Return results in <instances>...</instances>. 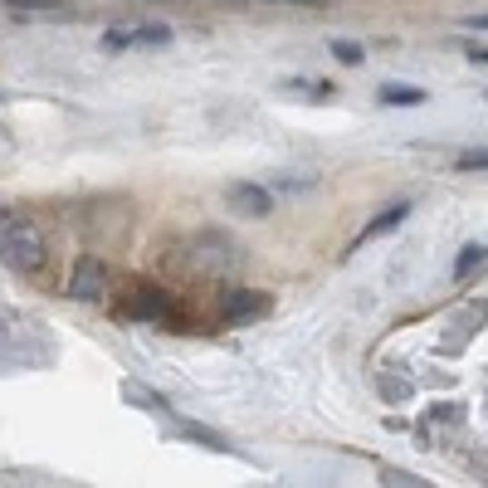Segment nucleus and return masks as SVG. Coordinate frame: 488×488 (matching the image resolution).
<instances>
[{"mask_svg":"<svg viewBox=\"0 0 488 488\" xmlns=\"http://www.w3.org/2000/svg\"><path fill=\"white\" fill-rule=\"evenodd\" d=\"M0 264L15 274H39L45 269V235L29 225V215L0 211Z\"/></svg>","mask_w":488,"mask_h":488,"instance_id":"obj_1","label":"nucleus"},{"mask_svg":"<svg viewBox=\"0 0 488 488\" xmlns=\"http://www.w3.org/2000/svg\"><path fill=\"white\" fill-rule=\"evenodd\" d=\"M269 308H274V303H269V294H254V288H240V284H230L220 294V313H225V323H235V327L259 323Z\"/></svg>","mask_w":488,"mask_h":488,"instance_id":"obj_2","label":"nucleus"},{"mask_svg":"<svg viewBox=\"0 0 488 488\" xmlns=\"http://www.w3.org/2000/svg\"><path fill=\"white\" fill-rule=\"evenodd\" d=\"M64 288H69V298H79V303H98V298L108 294V264L93 259V254H83Z\"/></svg>","mask_w":488,"mask_h":488,"instance_id":"obj_3","label":"nucleus"},{"mask_svg":"<svg viewBox=\"0 0 488 488\" xmlns=\"http://www.w3.org/2000/svg\"><path fill=\"white\" fill-rule=\"evenodd\" d=\"M166 294L152 284H132V294L118 303V318H128V323H157V318H166Z\"/></svg>","mask_w":488,"mask_h":488,"instance_id":"obj_4","label":"nucleus"},{"mask_svg":"<svg viewBox=\"0 0 488 488\" xmlns=\"http://www.w3.org/2000/svg\"><path fill=\"white\" fill-rule=\"evenodd\" d=\"M225 201H230L240 215H269L274 211V195H269L264 186H249V181H235L230 191H225Z\"/></svg>","mask_w":488,"mask_h":488,"instance_id":"obj_5","label":"nucleus"},{"mask_svg":"<svg viewBox=\"0 0 488 488\" xmlns=\"http://www.w3.org/2000/svg\"><path fill=\"white\" fill-rule=\"evenodd\" d=\"M0 5L20 10V15H54V20H74L69 0H0Z\"/></svg>","mask_w":488,"mask_h":488,"instance_id":"obj_6","label":"nucleus"},{"mask_svg":"<svg viewBox=\"0 0 488 488\" xmlns=\"http://www.w3.org/2000/svg\"><path fill=\"white\" fill-rule=\"evenodd\" d=\"M484 264H488V244H464L459 259H454V278L464 284V278H474Z\"/></svg>","mask_w":488,"mask_h":488,"instance_id":"obj_7","label":"nucleus"},{"mask_svg":"<svg viewBox=\"0 0 488 488\" xmlns=\"http://www.w3.org/2000/svg\"><path fill=\"white\" fill-rule=\"evenodd\" d=\"M406 215H410V205H406V201H401V205H391V211H386V215H376V220H371V225H367V230H361V240H357V244H367V240H376V235H386V230H396V225H401V220H406Z\"/></svg>","mask_w":488,"mask_h":488,"instance_id":"obj_8","label":"nucleus"},{"mask_svg":"<svg viewBox=\"0 0 488 488\" xmlns=\"http://www.w3.org/2000/svg\"><path fill=\"white\" fill-rule=\"evenodd\" d=\"M381 103H391V108H415V103H425V88H410V83H386V88H381Z\"/></svg>","mask_w":488,"mask_h":488,"instance_id":"obj_9","label":"nucleus"},{"mask_svg":"<svg viewBox=\"0 0 488 488\" xmlns=\"http://www.w3.org/2000/svg\"><path fill=\"white\" fill-rule=\"evenodd\" d=\"M132 45H171V29L166 25H142V29H132Z\"/></svg>","mask_w":488,"mask_h":488,"instance_id":"obj_10","label":"nucleus"},{"mask_svg":"<svg viewBox=\"0 0 488 488\" xmlns=\"http://www.w3.org/2000/svg\"><path fill=\"white\" fill-rule=\"evenodd\" d=\"M459 171H488V147H474V152H459Z\"/></svg>","mask_w":488,"mask_h":488,"instance_id":"obj_11","label":"nucleus"},{"mask_svg":"<svg viewBox=\"0 0 488 488\" xmlns=\"http://www.w3.org/2000/svg\"><path fill=\"white\" fill-rule=\"evenodd\" d=\"M332 54H337L342 64H361V45H352V39H337V45H332Z\"/></svg>","mask_w":488,"mask_h":488,"instance_id":"obj_12","label":"nucleus"},{"mask_svg":"<svg viewBox=\"0 0 488 488\" xmlns=\"http://www.w3.org/2000/svg\"><path fill=\"white\" fill-rule=\"evenodd\" d=\"M469 29H488V10L484 15H469Z\"/></svg>","mask_w":488,"mask_h":488,"instance_id":"obj_13","label":"nucleus"},{"mask_svg":"<svg viewBox=\"0 0 488 488\" xmlns=\"http://www.w3.org/2000/svg\"><path fill=\"white\" fill-rule=\"evenodd\" d=\"M484 98H488V93H484Z\"/></svg>","mask_w":488,"mask_h":488,"instance_id":"obj_14","label":"nucleus"}]
</instances>
